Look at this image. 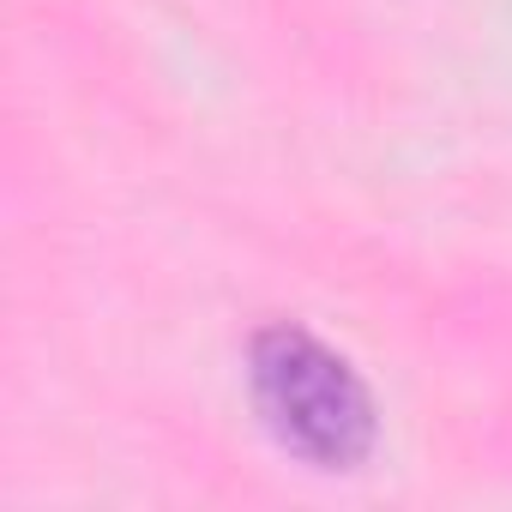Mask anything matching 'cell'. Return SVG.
Here are the masks:
<instances>
[{
    "mask_svg": "<svg viewBox=\"0 0 512 512\" xmlns=\"http://www.w3.org/2000/svg\"><path fill=\"white\" fill-rule=\"evenodd\" d=\"M247 380L266 428L314 470H356L374 452V398L356 368L302 326H266L247 344Z\"/></svg>",
    "mask_w": 512,
    "mask_h": 512,
    "instance_id": "6da1fadb",
    "label": "cell"
}]
</instances>
